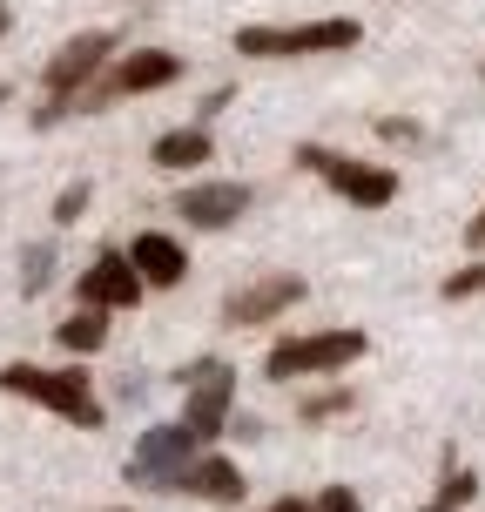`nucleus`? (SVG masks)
<instances>
[{"label":"nucleus","mask_w":485,"mask_h":512,"mask_svg":"<svg viewBox=\"0 0 485 512\" xmlns=\"http://www.w3.org/2000/svg\"><path fill=\"white\" fill-rule=\"evenodd\" d=\"M465 243H472V250H485V209L472 216V223H465Z\"/></svg>","instance_id":"22"},{"label":"nucleus","mask_w":485,"mask_h":512,"mask_svg":"<svg viewBox=\"0 0 485 512\" xmlns=\"http://www.w3.org/2000/svg\"><path fill=\"white\" fill-rule=\"evenodd\" d=\"M88 196H95L88 182H68V189L54 196V223H61V230H75V223H81V209H88Z\"/></svg>","instance_id":"18"},{"label":"nucleus","mask_w":485,"mask_h":512,"mask_svg":"<svg viewBox=\"0 0 485 512\" xmlns=\"http://www.w3.org/2000/svg\"><path fill=\"white\" fill-rule=\"evenodd\" d=\"M344 405H351V391H324V398L304 405V418H331V411H344Z\"/></svg>","instance_id":"20"},{"label":"nucleus","mask_w":485,"mask_h":512,"mask_svg":"<svg viewBox=\"0 0 485 512\" xmlns=\"http://www.w3.org/2000/svg\"><path fill=\"white\" fill-rule=\"evenodd\" d=\"M263 512H317L310 499H277V506H263Z\"/></svg>","instance_id":"23"},{"label":"nucleus","mask_w":485,"mask_h":512,"mask_svg":"<svg viewBox=\"0 0 485 512\" xmlns=\"http://www.w3.org/2000/svg\"><path fill=\"white\" fill-rule=\"evenodd\" d=\"M0 391L7 398H34V405H48L54 418H68V425H81V432H102V398H95V384H88V371H48V364H0Z\"/></svg>","instance_id":"1"},{"label":"nucleus","mask_w":485,"mask_h":512,"mask_svg":"<svg viewBox=\"0 0 485 512\" xmlns=\"http://www.w3.org/2000/svg\"><path fill=\"white\" fill-rule=\"evenodd\" d=\"M384 142H418V122H378Z\"/></svg>","instance_id":"21"},{"label":"nucleus","mask_w":485,"mask_h":512,"mask_svg":"<svg viewBox=\"0 0 485 512\" xmlns=\"http://www.w3.org/2000/svg\"><path fill=\"white\" fill-rule=\"evenodd\" d=\"M203 452V438L189 425H155L135 438V459H128V486H155V492H182L189 465Z\"/></svg>","instance_id":"8"},{"label":"nucleus","mask_w":485,"mask_h":512,"mask_svg":"<svg viewBox=\"0 0 485 512\" xmlns=\"http://www.w3.org/2000/svg\"><path fill=\"white\" fill-rule=\"evenodd\" d=\"M304 290L310 283L304 277H263V283H250V290H236L230 304H223V324H263V317H277V310H290V304H304Z\"/></svg>","instance_id":"11"},{"label":"nucleus","mask_w":485,"mask_h":512,"mask_svg":"<svg viewBox=\"0 0 485 512\" xmlns=\"http://www.w3.org/2000/svg\"><path fill=\"white\" fill-rule=\"evenodd\" d=\"M149 162L155 169H196V162H209V128L196 122V128H169V135H155V149H149Z\"/></svg>","instance_id":"14"},{"label":"nucleus","mask_w":485,"mask_h":512,"mask_svg":"<svg viewBox=\"0 0 485 512\" xmlns=\"http://www.w3.org/2000/svg\"><path fill=\"white\" fill-rule=\"evenodd\" d=\"M102 317H108V310L81 304L75 317H68V324L54 331V337H61V351H75V358H88V351H102V344H108V324H102Z\"/></svg>","instance_id":"15"},{"label":"nucleus","mask_w":485,"mask_h":512,"mask_svg":"<svg viewBox=\"0 0 485 512\" xmlns=\"http://www.w3.org/2000/svg\"><path fill=\"white\" fill-rule=\"evenodd\" d=\"M176 216L189 230H230L236 216H250V189L243 182H189L176 196Z\"/></svg>","instance_id":"10"},{"label":"nucleus","mask_w":485,"mask_h":512,"mask_svg":"<svg viewBox=\"0 0 485 512\" xmlns=\"http://www.w3.org/2000/svg\"><path fill=\"white\" fill-rule=\"evenodd\" d=\"M182 492H196V499H209V506H243V472H236L223 452H196Z\"/></svg>","instance_id":"13"},{"label":"nucleus","mask_w":485,"mask_h":512,"mask_svg":"<svg viewBox=\"0 0 485 512\" xmlns=\"http://www.w3.org/2000/svg\"><path fill=\"white\" fill-rule=\"evenodd\" d=\"M317 512H358V492L351 486H324L317 492Z\"/></svg>","instance_id":"19"},{"label":"nucleus","mask_w":485,"mask_h":512,"mask_svg":"<svg viewBox=\"0 0 485 512\" xmlns=\"http://www.w3.org/2000/svg\"><path fill=\"white\" fill-rule=\"evenodd\" d=\"M48 283H54V243H34V250L21 256V290H27V297H41Z\"/></svg>","instance_id":"17"},{"label":"nucleus","mask_w":485,"mask_h":512,"mask_svg":"<svg viewBox=\"0 0 485 512\" xmlns=\"http://www.w3.org/2000/svg\"><path fill=\"white\" fill-rule=\"evenodd\" d=\"M115 512H128V506H115Z\"/></svg>","instance_id":"26"},{"label":"nucleus","mask_w":485,"mask_h":512,"mask_svg":"<svg viewBox=\"0 0 485 512\" xmlns=\"http://www.w3.org/2000/svg\"><path fill=\"white\" fill-rule=\"evenodd\" d=\"M0 34H7V0H0Z\"/></svg>","instance_id":"24"},{"label":"nucleus","mask_w":485,"mask_h":512,"mask_svg":"<svg viewBox=\"0 0 485 512\" xmlns=\"http://www.w3.org/2000/svg\"><path fill=\"white\" fill-rule=\"evenodd\" d=\"M472 499H479V472H465V465H452V472L438 479V492H432V499H425L418 512H465Z\"/></svg>","instance_id":"16"},{"label":"nucleus","mask_w":485,"mask_h":512,"mask_svg":"<svg viewBox=\"0 0 485 512\" xmlns=\"http://www.w3.org/2000/svg\"><path fill=\"white\" fill-rule=\"evenodd\" d=\"M371 351V337L364 331H310V337H283L270 344V358H263V378L270 384H290V378H324V371H344V364H358Z\"/></svg>","instance_id":"4"},{"label":"nucleus","mask_w":485,"mask_h":512,"mask_svg":"<svg viewBox=\"0 0 485 512\" xmlns=\"http://www.w3.org/2000/svg\"><path fill=\"white\" fill-rule=\"evenodd\" d=\"M128 263H135V277L149 283V290H176L182 277H189V256H182L176 236L162 230H142L135 243H128Z\"/></svg>","instance_id":"12"},{"label":"nucleus","mask_w":485,"mask_h":512,"mask_svg":"<svg viewBox=\"0 0 485 512\" xmlns=\"http://www.w3.org/2000/svg\"><path fill=\"white\" fill-rule=\"evenodd\" d=\"M364 27L351 14H337V21H304V27H236V54H250V61H297V54H344L358 48Z\"/></svg>","instance_id":"3"},{"label":"nucleus","mask_w":485,"mask_h":512,"mask_svg":"<svg viewBox=\"0 0 485 512\" xmlns=\"http://www.w3.org/2000/svg\"><path fill=\"white\" fill-rule=\"evenodd\" d=\"M142 290H149V283L135 277L128 250H102L88 270H81V304H95V310H135Z\"/></svg>","instance_id":"9"},{"label":"nucleus","mask_w":485,"mask_h":512,"mask_svg":"<svg viewBox=\"0 0 485 512\" xmlns=\"http://www.w3.org/2000/svg\"><path fill=\"white\" fill-rule=\"evenodd\" d=\"M182 75V61L176 54H162V48H142V54H122L115 68H102V75L88 81L75 95L81 115H102L108 102H128V95H149V88H169V81Z\"/></svg>","instance_id":"6"},{"label":"nucleus","mask_w":485,"mask_h":512,"mask_svg":"<svg viewBox=\"0 0 485 512\" xmlns=\"http://www.w3.org/2000/svg\"><path fill=\"white\" fill-rule=\"evenodd\" d=\"M108 54H115V34L108 27H88V34H75L68 48L48 61V75H41V108H34V128H54L68 108H75V95L88 88V81L108 68Z\"/></svg>","instance_id":"2"},{"label":"nucleus","mask_w":485,"mask_h":512,"mask_svg":"<svg viewBox=\"0 0 485 512\" xmlns=\"http://www.w3.org/2000/svg\"><path fill=\"white\" fill-rule=\"evenodd\" d=\"M230 411H236V371L223 358H196L182 371V425L209 445V438L230 432Z\"/></svg>","instance_id":"7"},{"label":"nucleus","mask_w":485,"mask_h":512,"mask_svg":"<svg viewBox=\"0 0 485 512\" xmlns=\"http://www.w3.org/2000/svg\"><path fill=\"white\" fill-rule=\"evenodd\" d=\"M0 102H7V88H0Z\"/></svg>","instance_id":"25"},{"label":"nucleus","mask_w":485,"mask_h":512,"mask_svg":"<svg viewBox=\"0 0 485 512\" xmlns=\"http://www.w3.org/2000/svg\"><path fill=\"white\" fill-rule=\"evenodd\" d=\"M297 169H310L317 182H331L337 196L358 203V209H384L398 196V176H391L384 162H351V155L324 149V142H297Z\"/></svg>","instance_id":"5"}]
</instances>
